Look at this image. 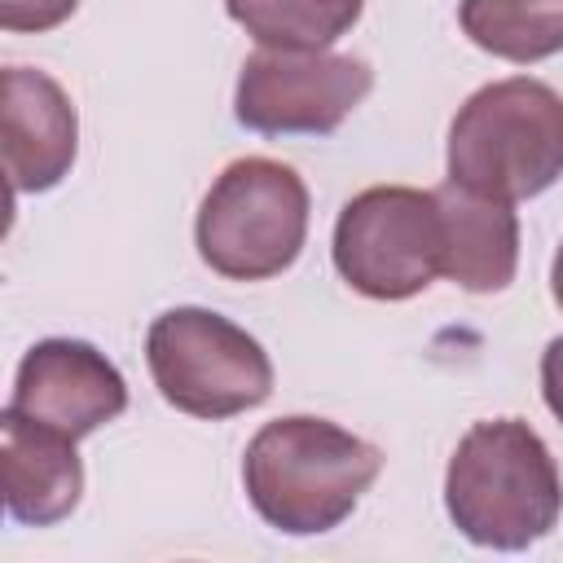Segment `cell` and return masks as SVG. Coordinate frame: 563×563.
<instances>
[{"mask_svg":"<svg viewBox=\"0 0 563 563\" xmlns=\"http://www.w3.org/2000/svg\"><path fill=\"white\" fill-rule=\"evenodd\" d=\"M383 453L325 418H273L242 457V484L264 523L290 537L339 528L378 479Z\"/></svg>","mask_w":563,"mask_h":563,"instance_id":"cell-1","label":"cell"},{"mask_svg":"<svg viewBox=\"0 0 563 563\" xmlns=\"http://www.w3.org/2000/svg\"><path fill=\"white\" fill-rule=\"evenodd\" d=\"M444 506L466 541L523 550L559 523L563 479L528 422L493 418L457 440L444 475Z\"/></svg>","mask_w":563,"mask_h":563,"instance_id":"cell-2","label":"cell"},{"mask_svg":"<svg viewBox=\"0 0 563 563\" xmlns=\"http://www.w3.org/2000/svg\"><path fill=\"white\" fill-rule=\"evenodd\" d=\"M563 176V97L528 75L484 84L449 128V180L519 202Z\"/></svg>","mask_w":563,"mask_h":563,"instance_id":"cell-3","label":"cell"},{"mask_svg":"<svg viewBox=\"0 0 563 563\" xmlns=\"http://www.w3.org/2000/svg\"><path fill=\"white\" fill-rule=\"evenodd\" d=\"M198 255L229 282L286 273L308 238V185L277 158L229 163L198 207Z\"/></svg>","mask_w":563,"mask_h":563,"instance_id":"cell-4","label":"cell"},{"mask_svg":"<svg viewBox=\"0 0 563 563\" xmlns=\"http://www.w3.org/2000/svg\"><path fill=\"white\" fill-rule=\"evenodd\" d=\"M145 361L167 405L194 418H233L273 396L268 352L229 317L172 308L145 334Z\"/></svg>","mask_w":563,"mask_h":563,"instance_id":"cell-5","label":"cell"},{"mask_svg":"<svg viewBox=\"0 0 563 563\" xmlns=\"http://www.w3.org/2000/svg\"><path fill=\"white\" fill-rule=\"evenodd\" d=\"M334 268L369 299H409L444 268V220L435 189L374 185L334 224Z\"/></svg>","mask_w":563,"mask_h":563,"instance_id":"cell-6","label":"cell"},{"mask_svg":"<svg viewBox=\"0 0 563 563\" xmlns=\"http://www.w3.org/2000/svg\"><path fill=\"white\" fill-rule=\"evenodd\" d=\"M374 88L361 57L325 48H260L242 62L233 114L251 132H334Z\"/></svg>","mask_w":563,"mask_h":563,"instance_id":"cell-7","label":"cell"},{"mask_svg":"<svg viewBox=\"0 0 563 563\" xmlns=\"http://www.w3.org/2000/svg\"><path fill=\"white\" fill-rule=\"evenodd\" d=\"M13 409L79 440L128 409V383L92 343L44 339L18 365Z\"/></svg>","mask_w":563,"mask_h":563,"instance_id":"cell-8","label":"cell"},{"mask_svg":"<svg viewBox=\"0 0 563 563\" xmlns=\"http://www.w3.org/2000/svg\"><path fill=\"white\" fill-rule=\"evenodd\" d=\"M0 150L13 194L53 189L79 150V119L66 88L31 66L0 75Z\"/></svg>","mask_w":563,"mask_h":563,"instance_id":"cell-9","label":"cell"},{"mask_svg":"<svg viewBox=\"0 0 563 563\" xmlns=\"http://www.w3.org/2000/svg\"><path fill=\"white\" fill-rule=\"evenodd\" d=\"M0 488L18 523L31 528L62 523L84 493V466L75 440L9 405L0 418Z\"/></svg>","mask_w":563,"mask_h":563,"instance_id":"cell-10","label":"cell"},{"mask_svg":"<svg viewBox=\"0 0 563 563\" xmlns=\"http://www.w3.org/2000/svg\"><path fill=\"white\" fill-rule=\"evenodd\" d=\"M440 220H444V277L462 290L488 295L510 286L519 264V220L510 202L475 194L457 180L435 189Z\"/></svg>","mask_w":563,"mask_h":563,"instance_id":"cell-11","label":"cell"},{"mask_svg":"<svg viewBox=\"0 0 563 563\" xmlns=\"http://www.w3.org/2000/svg\"><path fill=\"white\" fill-rule=\"evenodd\" d=\"M462 31L493 57L541 62L563 53V0H462Z\"/></svg>","mask_w":563,"mask_h":563,"instance_id":"cell-12","label":"cell"},{"mask_svg":"<svg viewBox=\"0 0 563 563\" xmlns=\"http://www.w3.org/2000/svg\"><path fill=\"white\" fill-rule=\"evenodd\" d=\"M224 9L264 48H330L356 26L365 0H224Z\"/></svg>","mask_w":563,"mask_h":563,"instance_id":"cell-13","label":"cell"},{"mask_svg":"<svg viewBox=\"0 0 563 563\" xmlns=\"http://www.w3.org/2000/svg\"><path fill=\"white\" fill-rule=\"evenodd\" d=\"M79 0H0L4 31H48L75 13Z\"/></svg>","mask_w":563,"mask_h":563,"instance_id":"cell-14","label":"cell"},{"mask_svg":"<svg viewBox=\"0 0 563 563\" xmlns=\"http://www.w3.org/2000/svg\"><path fill=\"white\" fill-rule=\"evenodd\" d=\"M541 391H545V405H550V413L563 422V334L545 347V356H541Z\"/></svg>","mask_w":563,"mask_h":563,"instance_id":"cell-15","label":"cell"},{"mask_svg":"<svg viewBox=\"0 0 563 563\" xmlns=\"http://www.w3.org/2000/svg\"><path fill=\"white\" fill-rule=\"evenodd\" d=\"M550 290H554V303L563 308V246L554 251V268H550Z\"/></svg>","mask_w":563,"mask_h":563,"instance_id":"cell-16","label":"cell"}]
</instances>
